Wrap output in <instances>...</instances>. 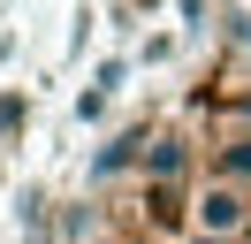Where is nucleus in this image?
<instances>
[{"label":"nucleus","instance_id":"f03ea898","mask_svg":"<svg viewBox=\"0 0 251 244\" xmlns=\"http://www.w3.org/2000/svg\"><path fill=\"white\" fill-rule=\"evenodd\" d=\"M213 183H236V191H251V130H236L228 145H213Z\"/></svg>","mask_w":251,"mask_h":244},{"label":"nucleus","instance_id":"7ed1b4c3","mask_svg":"<svg viewBox=\"0 0 251 244\" xmlns=\"http://www.w3.org/2000/svg\"><path fill=\"white\" fill-rule=\"evenodd\" d=\"M145 168H152V183H160V191H175V176L190 168V152L175 145V137H145Z\"/></svg>","mask_w":251,"mask_h":244},{"label":"nucleus","instance_id":"f257e3e1","mask_svg":"<svg viewBox=\"0 0 251 244\" xmlns=\"http://www.w3.org/2000/svg\"><path fill=\"white\" fill-rule=\"evenodd\" d=\"M236 229H251V191L205 183V191H198V237H221V244H228Z\"/></svg>","mask_w":251,"mask_h":244}]
</instances>
